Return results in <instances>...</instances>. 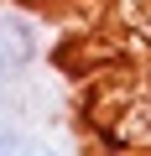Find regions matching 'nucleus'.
Here are the masks:
<instances>
[{"label": "nucleus", "instance_id": "nucleus-1", "mask_svg": "<svg viewBox=\"0 0 151 156\" xmlns=\"http://www.w3.org/2000/svg\"><path fill=\"white\" fill-rule=\"evenodd\" d=\"M26 57H31V31H26L16 16H0V78L16 73Z\"/></svg>", "mask_w": 151, "mask_h": 156}]
</instances>
